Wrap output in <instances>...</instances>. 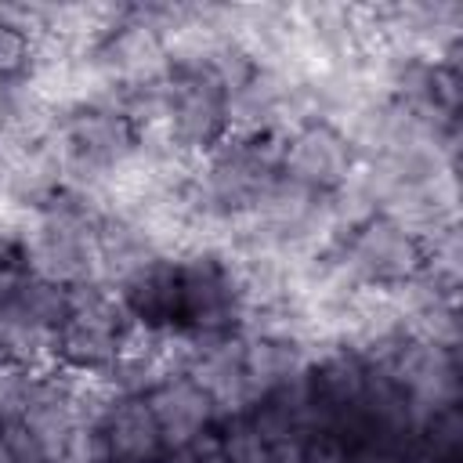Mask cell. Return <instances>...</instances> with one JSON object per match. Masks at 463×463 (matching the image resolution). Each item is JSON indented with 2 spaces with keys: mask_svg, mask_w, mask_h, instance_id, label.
Returning <instances> with one entry per match:
<instances>
[{
  "mask_svg": "<svg viewBox=\"0 0 463 463\" xmlns=\"http://www.w3.org/2000/svg\"><path fill=\"white\" fill-rule=\"evenodd\" d=\"M336 260L354 286H394L420 275L427 257L416 235L383 213H373L344 242H336Z\"/></svg>",
  "mask_w": 463,
  "mask_h": 463,
  "instance_id": "obj_1",
  "label": "cell"
},
{
  "mask_svg": "<svg viewBox=\"0 0 463 463\" xmlns=\"http://www.w3.org/2000/svg\"><path fill=\"white\" fill-rule=\"evenodd\" d=\"M166 452H188L217 430V409L192 376H170L145 394Z\"/></svg>",
  "mask_w": 463,
  "mask_h": 463,
  "instance_id": "obj_6",
  "label": "cell"
},
{
  "mask_svg": "<svg viewBox=\"0 0 463 463\" xmlns=\"http://www.w3.org/2000/svg\"><path fill=\"white\" fill-rule=\"evenodd\" d=\"M101 58H105V69L112 76V83L123 90H137V87H156V83H166L174 72H170V61H166V51H163V36L134 14H127V22L101 43Z\"/></svg>",
  "mask_w": 463,
  "mask_h": 463,
  "instance_id": "obj_7",
  "label": "cell"
},
{
  "mask_svg": "<svg viewBox=\"0 0 463 463\" xmlns=\"http://www.w3.org/2000/svg\"><path fill=\"white\" fill-rule=\"evenodd\" d=\"M412 449H423L441 463H459V452H463V412H459V405L430 412L416 427V445Z\"/></svg>",
  "mask_w": 463,
  "mask_h": 463,
  "instance_id": "obj_13",
  "label": "cell"
},
{
  "mask_svg": "<svg viewBox=\"0 0 463 463\" xmlns=\"http://www.w3.org/2000/svg\"><path fill=\"white\" fill-rule=\"evenodd\" d=\"M170 134L181 152L206 156L228 137L224 94L203 76H170Z\"/></svg>",
  "mask_w": 463,
  "mask_h": 463,
  "instance_id": "obj_5",
  "label": "cell"
},
{
  "mask_svg": "<svg viewBox=\"0 0 463 463\" xmlns=\"http://www.w3.org/2000/svg\"><path fill=\"white\" fill-rule=\"evenodd\" d=\"M33 65V36L0 22V83L22 76Z\"/></svg>",
  "mask_w": 463,
  "mask_h": 463,
  "instance_id": "obj_15",
  "label": "cell"
},
{
  "mask_svg": "<svg viewBox=\"0 0 463 463\" xmlns=\"http://www.w3.org/2000/svg\"><path fill=\"white\" fill-rule=\"evenodd\" d=\"M184 456V463H228L224 459V452L217 449V438L210 434V438H203L199 445H192L188 452H181Z\"/></svg>",
  "mask_w": 463,
  "mask_h": 463,
  "instance_id": "obj_18",
  "label": "cell"
},
{
  "mask_svg": "<svg viewBox=\"0 0 463 463\" xmlns=\"http://www.w3.org/2000/svg\"><path fill=\"white\" fill-rule=\"evenodd\" d=\"M127 326H112L87 315H69L58 329V365L80 373H109Z\"/></svg>",
  "mask_w": 463,
  "mask_h": 463,
  "instance_id": "obj_10",
  "label": "cell"
},
{
  "mask_svg": "<svg viewBox=\"0 0 463 463\" xmlns=\"http://www.w3.org/2000/svg\"><path fill=\"white\" fill-rule=\"evenodd\" d=\"M105 441L112 463H152L166 456L159 423L145 398H119V405L105 420Z\"/></svg>",
  "mask_w": 463,
  "mask_h": 463,
  "instance_id": "obj_9",
  "label": "cell"
},
{
  "mask_svg": "<svg viewBox=\"0 0 463 463\" xmlns=\"http://www.w3.org/2000/svg\"><path fill=\"white\" fill-rule=\"evenodd\" d=\"M0 441H4V449H7V456H11L14 463H54V459L47 456L43 441H40L22 420L4 423V427H0Z\"/></svg>",
  "mask_w": 463,
  "mask_h": 463,
  "instance_id": "obj_16",
  "label": "cell"
},
{
  "mask_svg": "<svg viewBox=\"0 0 463 463\" xmlns=\"http://www.w3.org/2000/svg\"><path fill=\"white\" fill-rule=\"evenodd\" d=\"M152 463H184V456H181V452H166V456H159V459H152Z\"/></svg>",
  "mask_w": 463,
  "mask_h": 463,
  "instance_id": "obj_21",
  "label": "cell"
},
{
  "mask_svg": "<svg viewBox=\"0 0 463 463\" xmlns=\"http://www.w3.org/2000/svg\"><path fill=\"white\" fill-rule=\"evenodd\" d=\"M398 463H441V459H434V456H430V452H423V449H409Z\"/></svg>",
  "mask_w": 463,
  "mask_h": 463,
  "instance_id": "obj_20",
  "label": "cell"
},
{
  "mask_svg": "<svg viewBox=\"0 0 463 463\" xmlns=\"http://www.w3.org/2000/svg\"><path fill=\"white\" fill-rule=\"evenodd\" d=\"M130 322L145 326H177L181 315V279H177V260L152 257L137 271H130L116 286Z\"/></svg>",
  "mask_w": 463,
  "mask_h": 463,
  "instance_id": "obj_8",
  "label": "cell"
},
{
  "mask_svg": "<svg viewBox=\"0 0 463 463\" xmlns=\"http://www.w3.org/2000/svg\"><path fill=\"white\" fill-rule=\"evenodd\" d=\"M351 166H354L351 145L326 119H315V123L293 130L282 141L279 170L286 177H293L297 184H304V188H315V192H326L329 195V192H336L347 181Z\"/></svg>",
  "mask_w": 463,
  "mask_h": 463,
  "instance_id": "obj_3",
  "label": "cell"
},
{
  "mask_svg": "<svg viewBox=\"0 0 463 463\" xmlns=\"http://www.w3.org/2000/svg\"><path fill=\"white\" fill-rule=\"evenodd\" d=\"M213 438H217V449L224 452L228 463H275V445L257 430L250 412L217 423Z\"/></svg>",
  "mask_w": 463,
  "mask_h": 463,
  "instance_id": "obj_12",
  "label": "cell"
},
{
  "mask_svg": "<svg viewBox=\"0 0 463 463\" xmlns=\"http://www.w3.org/2000/svg\"><path fill=\"white\" fill-rule=\"evenodd\" d=\"M242 362H246V376L253 387V398H268L271 391L286 387L289 380L304 376L315 362V354L307 347L286 344V340H268V336H246L242 333Z\"/></svg>",
  "mask_w": 463,
  "mask_h": 463,
  "instance_id": "obj_11",
  "label": "cell"
},
{
  "mask_svg": "<svg viewBox=\"0 0 463 463\" xmlns=\"http://www.w3.org/2000/svg\"><path fill=\"white\" fill-rule=\"evenodd\" d=\"M18 260V246L0 232V268H7V264H14Z\"/></svg>",
  "mask_w": 463,
  "mask_h": 463,
  "instance_id": "obj_19",
  "label": "cell"
},
{
  "mask_svg": "<svg viewBox=\"0 0 463 463\" xmlns=\"http://www.w3.org/2000/svg\"><path fill=\"white\" fill-rule=\"evenodd\" d=\"M351 441L336 430H315L300 441V463H347Z\"/></svg>",
  "mask_w": 463,
  "mask_h": 463,
  "instance_id": "obj_17",
  "label": "cell"
},
{
  "mask_svg": "<svg viewBox=\"0 0 463 463\" xmlns=\"http://www.w3.org/2000/svg\"><path fill=\"white\" fill-rule=\"evenodd\" d=\"M181 279V315L177 326L217 336V333H239L242 322V293L235 282V271L224 253H188L177 260Z\"/></svg>",
  "mask_w": 463,
  "mask_h": 463,
  "instance_id": "obj_2",
  "label": "cell"
},
{
  "mask_svg": "<svg viewBox=\"0 0 463 463\" xmlns=\"http://www.w3.org/2000/svg\"><path fill=\"white\" fill-rule=\"evenodd\" d=\"M188 376L213 402L217 423L235 420V416H246L257 405L253 387H250V376H246V362H242V333L199 336V351L192 358Z\"/></svg>",
  "mask_w": 463,
  "mask_h": 463,
  "instance_id": "obj_4",
  "label": "cell"
},
{
  "mask_svg": "<svg viewBox=\"0 0 463 463\" xmlns=\"http://www.w3.org/2000/svg\"><path fill=\"white\" fill-rule=\"evenodd\" d=\"M54 463H112V459H109L105 430H101V427L76 423V427L65 434V441L58 445Z\"/></svg>",
  "mask_w": 463,
  "mask_h": 463,
  "instance_id": "obj_14",
  "label": "cell"
}]
</instances>
